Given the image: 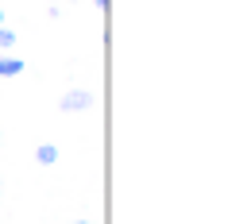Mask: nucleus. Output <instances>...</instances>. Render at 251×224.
Segmentation results:
<instances>
[{
    "instance_id": "8",
    "label": "nucleus",
    "mask_w": 251,
    "mask_h": 224,
    "mask_svg": "<svg viewBox=\"0 0 251 224\" xmlns=\"http://www.w3.org/2000/svg\"><path fill=\"white\" fill-rule=\"evenodd\" d=\"M70 4H77V0H70Z\"/></svg>"
},
{
    "instance_id": "3",
    "label": "nucleus",
    "mask_w": 251,
    "mask_h": 224,
    "mask_svg": "<svg viewBox=\"0 0 251 224\" xmlns=\"http://www.w3.org/2000/svg\"><path fill=\"white\" fill-rule=\"evenodd\" d=\"M16 74H24V58H16V54H0V77H16Z\"/></svg>"
},
{
    "instance_id": "7",
    "label": "nucleus",
    "mask_w": 251,
    "mask_h": 224,
    "mask_svg": "<svg viewBox=\"0 0 251 224\" xmlns=\"http://www.w3.org/2000/svg\"><path fill=\"white\" fill-rule=\"evenodd\" d=\"M0 197H4V182H0Z\"/></svg>"
},
{
    "instance_id": "1",
    "label": "nucleus",
    "mask_w": 251,
    "mask_h": 224,
    "mask_svg": "<svg viewBox=\"0 0 251 224\" xmlns=\"http://www.w3.org/2000/svg\"><path fill=\"white\" fill-rule=\"evenodd\" d=\"M58 108H62V112H89V108H93V93H89V89H70V93L58 100Z\"/></svg>"
},
{
    "instance_id": "5",
    "label": "nucleus",
    "mask_w": 251,
    "mask_h": 224,
    "mask_svg": "<svg viewBox=\"0 0 251 224\" xmlns=\"http://www.w3.org/2000/svg\"><path fill=\"white\" fill-rule=\"evenodd\" d=\"M70 224H97V221H70Z\"/></svg>"
},
{
    "instance_id": "4",
    "label": "nucleus",
    "mask_w": 251,
    "mask_h": 224,
    "mask_svg": "<svg viewBox=\"0 0 251 224\" xmlns=\"http://www.w3.org/2000/svg\"><path fill=\"white\" fill-rule=\"evenodd\" d=\"M16 39H20V35L12 31V27H0V50H4V54H8V50H12V47H16Z\"/></svg>"
},
{
    "instance_id": "2",
    "label": "nucleus",
    "mask_w": 251,
    "mask_h": 224,
    "mask_svg": "<svg viewBox=\"0 0 251 224\" xmlns=\"http://www.w3.org/2000/svg\"><path fill=\"white\" fill-rule=\"evenodd\" d=\"M35 162H39V166H54V162H58V147H54V143H39V147H35Z\"/></svg>"
},
{
    "instance_id": "6",
    "label": "nucleus",
    "mask_w": 251,
    "mask_h": 224,
    "mask_svg": "<svg viewBox=\"0 0 251 224\" xmlns=\"http://www.w3.org/2000/svg\"><path fill=\"white\" fill-rule=\"evenodd\" d=\"M0 27H4V8H0Z\"/></svg>"
}]
</instances>
